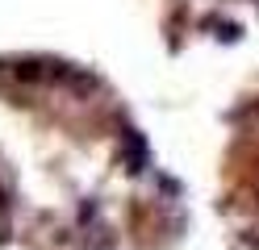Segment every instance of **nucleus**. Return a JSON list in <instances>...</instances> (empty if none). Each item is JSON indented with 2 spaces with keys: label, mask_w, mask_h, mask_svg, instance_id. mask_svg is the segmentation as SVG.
<instances>
[]
</instances>
